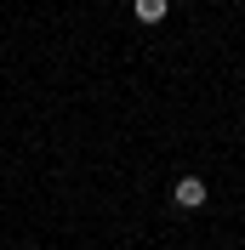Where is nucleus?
Masks as SVG:
<instances>
[{"label":"nucleus","mask_w":245,"mask_h":250,"mask_svg":"<svg viewBox=\"0 0 245 250\" xmlns=\"http://www.w3.org/2000/svg\"><path fill=\"white\" fill-rule=\"evenodd\" d=\"M171 0H137V23H166Z\"/></svg>","instance_id":"obj_2"},{"label":"nucleus","mask_w":245,"mask_h":250,"mask_svg":"<svg viewBox=\"0 0 245 250\" xmlns=\"http://www.w3.org/2000/svg\"><path fill=\"white\" fill-rule=\"evenodd\" d=\"M171 199H177V210H199V205H205V182H199V176H177Z\"/></svg>","instance_id":"obj_1"}]
</instances>
